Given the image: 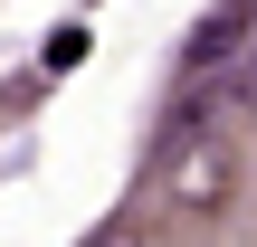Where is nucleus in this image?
I'll use <instances>...</instances> for the list:
<instances>
[{"mask_svg": "<svg viewBox=\"0 0 257 247\" xmlns=\"http://www.w3.org/2000/svg\"><path fill=\"white\" fill-rule=\"evenodd\" d=\"M219 190H229V171H219V152H210V143L172 162V200H219Z\"/></svg>", "mask_w": 257, "mask_h": 247, "instance_id": "1", "label": "nucleus"}, {"mask_svg": "<svg viewBox=\"0 0 257 247\" xmlns=\"http://www.w3.org/2000/svg\"><path fill=\"white\" fill-rule=\"evenodd\" d=\"M229 48H238V10H219V19L191 38V67H210V57H229Z\"/></svg>", "mask_w": 257, "mask_h": 247, "instance_id": "2", "label": "nucleus"}, {"mask_svg": "<svg viewBox=\"0 0 257 247\" xmlns=\"http://www.w3.org/2000/svg\"><path fill=\"white\" fill-rule=\"evenodd\" d=\"M95 247H134V228H105V238H95Z\"/></svg>", "mask_w": 257, "mask_h": 247, "instance_id": "3", "label": "nucleus"}]
</instances>
